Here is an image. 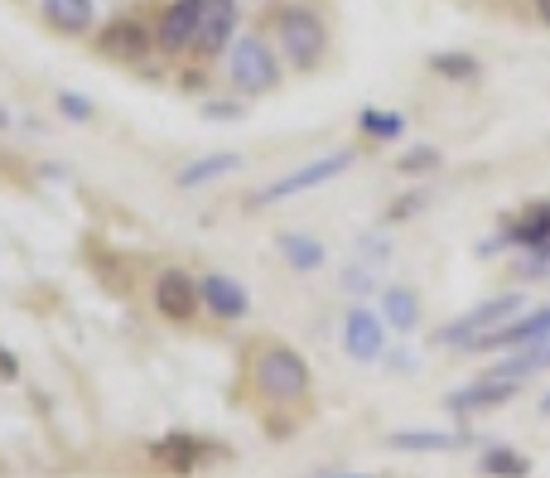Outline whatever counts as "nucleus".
Returning a JSON list of instances; mask_svg holds the SVG:
<instances>
[{"label": "nucleus", "instance_id": "f257e3e1", "mask_svg": "<svg viewBox=\"0 0 550 478\" xmlns=\"http://www.w3.org/2000/svg\"><path fill=\"white\" fill-rule=\"evenodd\" d=\"M271 39H275V49H280V58H285V68H295V73H319L333 49L329 20H324L309 0H285V5H275Z\"/></svg>", "mask_w": 550, "mask_h": 478}, {"label": "nucleus", "instance_id": "f03ea898", "mask_svg": "<svg viewBox=\"0 0 550 478\" xmlns=\"http://www.w3.org/2000/svg\"><path fill=\"white\" fill-rule=\"evenodd\" d=\"M251 377H256V392L266 396V401H280V406H295L309 396L314 387V372L304 363L300 353L290 348V343H256V358H251Z\"/></svg>", "mask_w": 550, "mask_h": 478}, {"label": "nucleus", "instance_id": "7ed1b4c3", "mask_svg": "<svg viewBox=\"0 0 550 478\" xmlns=\"http://www.w3.org/2000/svg\"><path fill=\"white\" fill-rule=\"evenodd\" d=\"M285 78V58L275 49L271 34H237L227 49V83L237 87L242 97H266Z\"/></svg>", "mask_w": 550, "mask_h": 478}, {"label": "nucleus", "instance_id": "20e7f679", "mask_svg": "<svg viewBox=\"0 0 550 478\" xmlns=\"http://www.w3.org/2000/svg\"><path fill=\"white\" fill-rule=\"evenodd\" d=\"M353 165H358V150H353V145L329 150V155H314V160H304L300 169H290V174H280L275 184H266L261 194H251L247 208H275V203H285V198H295V194L324 189V184H333L338 174H348Z\"/></svg>", "mask_w": 550, "mask_h": 478}, {"label": "nucleus", "instance_id": "39448f33", "mask_svg": "<svg viewBox=\"0 0 550 478\" xmlns=\"http://www.w3.org/2000/svg\"><path fill=\"white\" fill-rule=\"evenodd\" d=\"M526 310V295L522 290H507V295H493V300H483V305H473L468 314H459L454 324H444V329H435L430 334V343L435 348H468L473 353V343L478 338H488L493 329H502V324H512L517 314Z\"/></svg>", "mask_w": 550, "mask_h": 478}, {"label": "nucleus", "instance_id": "423d86ee", "mask_svg": "<svg viewBox=\"0 0 550 478\" xmlns=\"http://www.w3.org/2000/svg\"><path fill=\"white\" fill-rule=\"evenodd\" d=\"M92 49L102 58H111V63L136 68V63H145L155 54V25L145 15H111L107 25L92 34Z\"/></svg>", "mask_w": 550, "mask_h": 478}, {"label": "nucleus", "instance_id": "0eeeda50", "mask_svg": "<svg viewBox=\"0 0 550 478\" xmlns=\"http://www.w3.org/2000/svg\"><path fill=\"white\" fill-rule=\"evenodd\" d=\"M150 305L165 324H193L203 314V295H198V276L184 266H160L155 271V290H150Z\"/></svg>", "mask_w": 550, "mask_h": 478}, {"label": "nucleus", "instance_id": "6e6552de", "mask_svg": "<svg viewBox=\"0 0 550 478\" xmlns=\"http://www.w3.org/2000/svg\"><path fill=\"white\" fill-rule=\"evenodd\" d=\"M242 25V0H203V20H198V39H193V58L213 63L218 54L232 49Z\"/></svg>", "mask_w": 550, "mask_h": 478}, {"label": "nucleus", "instance_id": "1a4fd4ad", "mask_svg": "<svg viewBox=\"0 0 550 478\" xmlns=\"http://www.w3.org/2000/svg\"><path fill=\"white\" fill-rule=\"evenodd\" d=\"M198 20H203V0H169L165 10H160V20H155V54H165V58L193 54Z\"/></svg>", "mask_w": 550, "mask_h": 478}, {"label": "nucleus", "instance_id": "9d476101", "mask_svg": "<svg viewBox=\"0 0 550 478\" xmlns=\"http://www.w3.org/2000/svg\"><path fill=\"white\" fill-rule=\"evenodd\" d=\"M550 242V198H531L522 213L512 218V223L502 227V237L497 242H483L478 252H502V247H517V252H536V247H546Z\"/></svg>", "mask_w": 550, "mask_h": 478}, {"label": "nucleus", "instance_id": "9b49d317", "mask_svg": "<svg viewBox=\"0 0 550 478\" xmlns=\"http://www.w3.org/2000/svg\"><path fill=\"white\" fill-rule=\"evenodd\" d=\"M198 295H203V314H213L218 324H237V319L251 314V290L227 271L198 276Z\"/></svg>", "mask_w": 550, "mask_h": 478}, {"label": "nucleus", "instance_id": "f8f14e48", "mask_svg": "<svg viewBox=\"0 0 550 478\" xmlns=\"http://www.w3.org/2000/svg\"><path fill=\"white\" fill-rule=\"evenodd\" d=\"M343 348L358 363H377L386 353V319L372 305H348V314H343Z\"/></svg>", "mask_w": 550, "mask_h": 478}, {"label": "nucleus", "instance_id": "ddd939ff", "mask_svg": "<svg viewBox=\"0 0 550 478\" xmlns=\"http://www.w3.org/2000/svg\"><path fill=\"white\" fill-rule=\"evenodd\" d=\"M541 338H550V305H541V310H531V314H517L512 324H502V329H493L488 338H478V343H473V353L531 348V343H541Z\"/></svg>", "mask_w": 550, "mask_h": 478}, {"label": "nucleus", "instance_id": "4468645a", "mask_svg": "<svg viewBox=\"0 0 550 478\" xmlns=\"http://www.w3.org/2000/svg\"><path fill=\"white\" fill-rule=\"evenodd\" d=\"M213 454V445L208 440H198V435H160L155 445H150V464L155 469H165V474H193L203 459Z\"/></svg>", "mask_w": 550, "mask_h": 478}, {"label": "nucleus", "instance_id": "2eb2a0df", "mask_svg": "<svg viewBox=\"0 0 550 478\" xmlns=\"http://www.w3.org/2000/svg\"><path fill=\"white\" fill-rule=\"evenodd\" d=\"M39 15L63 39H92L97 34V0H39Z\"/></svg>", "mask_w": 550, "mask_h": 478}, {"label": "nucleus", "instance_id": "dca6fc26", "mask_svg": "<svg viewBox=\"0 0 550 478\" xmlns=\"http://www.w3.org/2000/svg\"><path fill=\"white\" fill-rule=\"evenodd\" d=\"M517 387L522 382H512V377H478V382H468V387H459V392H449V411H459V416H473V411H493V406H502V401H512L517 396Z\"/></svg>", "mask_w": 550, "mask_h": 478}, {"label": "nucleus", "instance_id": "f3484780", "mask_svg": "<svg viewBox=\"0 0 550 478\" xmlns=\"http://www.w3.org/2000/svg\"><path fill=\"white\" fill-rule=\"evenodd\" d=\"M247 165L237 150H218V155H198V160H189V165L174 174V184L179 189H203V184H213V179H222V174H237V169Z\"/></svg>", "mask_w": 550, "mask_h": 478}, {"label": "nucleus", "instance_id": "a211bd4d", "mask_svg": "<svg viewBox=\"0 0 550 478\" xmlns=\"http://www.w3.org/2000/svg\"><path fill=\"white\" fill-rule=\"evenodd\" d=\"M425 68L444 83H478L483 78V58L468 54V49H440V54L425 58Z\"/></svg>", "mask_w": 550, "mask_h": 478}, {"label": "nucleus", "instance_id": "6ab92c4d", "mask_svg": "<svg viewBox=\"0 0 550 478\" xmlns=\"http://www.w3.org/2000/svg\"><path fill=\"white\" fill-rule=\"evenodd\" d=\"M275 247H280V256L295 266V271H324V261H329V252H324V242L319 237H309V232H280L275 237Z\"/></svg>", "mask_w": 550, "mask_h": 478}, {"label": "nucleus", "instance_id": "aec40b11", "mask_svg": "<svg viewBox=\"0 0 550 478\" xmlns=\"http://www.w3.org/2000/svg\"><path fill=\"white\" fill-rule=\"evenodd\" d=\"M382 319H386V329L411 334L415 319H420V295H415L411 285H386L382 290Z\"/></svg>", "mask_w": 550, "mask_h": 478}, {"label": "nucleus", "instance_id": "412c9836", "mask_svg": "<svg viewBox=\"0 0 550 478\" xmlns=\"http://www.w3.org/2000/svg\"><path fill=\"white\" fill-rule=\"evenodd\" d=\"M406 126H411V116L391 112V107H362L358 112V131L367 136V141H401Z\"/></svg>", "mask_w": 550, "mask_h": 478}, {"label": "nucleus", "instance_id": "4be33fe9", "mask_svg": "<svg viewBox=\"0 0 550 478\" xmlns=\"http://www.w3.org/2000/svg\"><path fill=\"white\" fill-rule=\"evenodd\" d=\"M464 430H396L391 450H464Z\"/></svg>", "mask_w": 550, "mask_h": 478}, {"label": "nucleus", "instance_id": "5701e85b", "mask_svg": "<svg viewBox=\"0 0 550 478\" xmlns=\"http://www.w3.org/2000/svg\"><path fill=\"white\" fill-rule=\"evenodd\" d=\"M550 367V338H541V343H531V348H522V353H512V358H502L497 367H488L493 377H512V382H526L531 372H546Z\"/></svg>", "mask_w": 550, "mask_h": 478}, {"label": "nucleus", "instance_id": "b1692460", "mask_svg": "<svg viewBox=\"0 0 550 478\" xmlns=\"http://www.w3.org/2000/svg\"><path fill=\"white\" fill-rule=\"evenodd\" d=\"M483 474L488 478H526L531 474V459L517 450H507V445H493V450L483 454Z\"/></svg>", "mask_w": 550, "mask_h": 478}, {"label": "nucleus", "instance_id": "393cba45", "mask_svg": "<svg viewBox=\"0 0 550 478\" xmlns=\"http://www.w3.org/2000/svg\"><path fill=\"white\" fill-rule=\"evenodd\" d=\"M396 165H401V174H425V169H440V150H435V145H415L411 155H401Z\"/></svg>", "mask_w": 550, "mask_h": 478}, {"label": "nucleus", "instance_id": "a878e982", "mask_svg": "<svg viewBox=\"0 0 550 478\" xmlns=\"http://www.w3.org/2000/svg\"><path fill=\"white\" fill-rule=\"evenodd\" d=\"M522 276H526V281H546V276H550V242L522 256Z\"/></svg>", "mask_w": 550, "mask_h": 478}, {"label": "nucleus", "instance_id": "bb28decb", "mask_svg": "<svg viewBox=\"0 0 550 478\" xmlns=\"http://www.w3.org/2000/svg\"><path fill=\"white\" fill-rule=\"evenodd\" d=\"M58 112L68 116V121H92V102L78 97V92H58Z\"/></svg>", "mask_w": 550, "mask_h": 478}, {"label": "nucleus", "instance_id": "cd10ccee", "mask_svg": "<svg viewBox=\"0 0 550 478\" xmlns=\"http://www.w3.org/2000/svg\"><path fill=\"white\" fill-rule=\"evenodd\" d=\"M203 112L213 116V121H237V116H242V102H208Z\"/></svg>", "mask_w": 550, "mask_h": 478}, {"label": "nucleus", "instance_id": "c85d7f7f", "mask_svg": "<svg viewBox=\"0 0 550 478\" xmlns=\"http://www.w3.org/2000/svg\"><path fill=\"white\" fill-rule=\"evenodd\" d=\"M0 377H5V382H15V377H20V363H15V353H10L5 343H0Z\"/></svg>", "mask_w": 550, "mask_h": 478}, {"label": "nucleus", "instance_id": "c756f323", "mask_svg": "<svg viewBox=\"0 0 550 478\" xmlns=\"http://www.w3.org/2000/svg\"><path fill=\"white\" fill-rule=\"evenodd\" d=\"M348 285H353V290H372V276H367V266H348Z\"/></svg>", "mask_w": 550, "mask_h": 478}, {"label": "nucleus", "instance_id": "7c9ffc66", "mask_svg": "<svg viewBox=\"0 0 550 478\" xmlns=\"http://www.w3.org/2000/svg\"><path fill=\"white\" fill-rule=\"evenodd\" d=\"M531 10H536V20L550 29V0H531Z\"/></svg>", "mask_w": 550, "mask_h": 478}, {"label": "nucleus", "instance_id": "2f4dec72", "mask_svg": "<svg viewBox=\"0 0 550 478\" xmlns=\"http://www.w3.org/2000/svg\"><path fill=\"white\" fill-rule=\"evenodd\" d=\"M541 416H550V392L541 396Z\"/></svg>", "mask_w": 550, "mask_h": 478}, {"label": "nucleus", "instance_id": "473e14b6", "mask_svg": "<svg viewBox=\"0 0 550 478\" xmlns=\"http://www.w3.org/2000/svg\"><path fill=\"white\" fill-rule=\"evenodd\" d=\"M329 478H358V474H329Z\"/></svg>", "mask_w": 550, "mask_h": 478}, {"label": "nucleus", "instance_id": "72a5a7b5", "mask_svg": "<svg viewBox=\"0 0 550 478\" xmlns=\"http://www.w3.org/2000/svg\"><path fill=\"white\" fill-rule=\"evenodd\" d=\"M0 126H5V112H0Z\"/></svg>", "mask_w": 550, "mask_h": 478}]
</instances>
